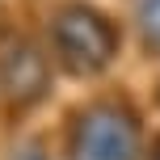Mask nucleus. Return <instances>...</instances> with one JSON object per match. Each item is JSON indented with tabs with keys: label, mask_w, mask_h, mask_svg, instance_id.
<instances>
[{
	"label": "nucleus",
	"mask_w": 160,
	"mask_h": 160,
	"mask_svg": "<svg viewBox=\"0 0 160 160\" xmlns=\"http://www.w3.org/2000/svg\"><path fill=\"white\" fill-rule=\"evenodd\" d=\"M4 84L13 88V93H17V84H25V97L42 93V63H38V55H34V51H17L13 63L4 68Z\"/></svg>",
	"instance_id": "obj_3"
},
{
	"label": "nucleus",
	"mask_w": 160,
	"mask_h": 160,
	"mask_svg": "<svg viewBox=\"0 0 160 160\" xmlns=\"http://www.w3.org/2000/svg\"><path fill=\"white\" fill-rule=\"evenodd\" d=\"M139 30H143L148 47L160 51V0H139Z\"/></svg>",
	"instance_id": "obj_4"
},
{
	"label": "nucleus",
	"mask_w": 160,
	"mask_h": 160,
	"mask_svg": "<svg viewBox=\"0 0 160 160\" xmlns=\"http://www.w3.org/2000/svg\"><path fill=\"white\" fill-rule=\"evenodd\" d=\"M55 42H59V55L72 72H97V68L110 59L114 51V34L101 17H93L88 8H63L55 21Z\"/></svg>",
	"instance_id": "obj_1"
},
{
	"label": "nucleus",
	"mask_w": 160,
	"mask_h": 160,
	"mask_svg": "<svg viewBox=\"0 0 160 160\" xmlns=\"http://www.w3.org/2000/svg\"><path fill=\"white\" fill-rule=\"evenodd\" d=\"M135 156V131L122 114L97 110L76 131V160H131Z\"/></svg>",
	"instance_id": "obj_2"
}]
</instances>
